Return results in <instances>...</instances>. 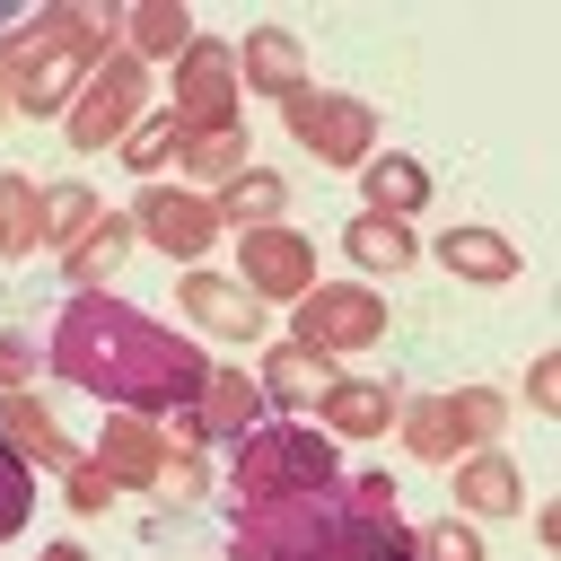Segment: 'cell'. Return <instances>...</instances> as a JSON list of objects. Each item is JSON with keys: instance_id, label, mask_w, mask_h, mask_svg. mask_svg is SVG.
Instances as JSON below:
<instances>
[{"instance_id": "1", "label": "cell", "mask_w": 561, "mask_h": 561, "mask_svg": "<svg viewBox=\"0 0 561 561\" xmlns=\"http://www.w3.org/2000/svg\"><path fill=\"white\" fill-rule=\"evenodd\" d=\"M44 368H53V377H70L79 394L114 403V412L167 421V412H184V403L202 394L210 351H202V342H184L175 324L140 316V307H123L114 289H79V298H61V316H53Z\"/></svg>"}, {"instance_id": "2", "label": "cell", "mask_w": 561, "mask_h": 561, "mask_svg": "<svg viewBox=\"0 0 561 561\" xmlns=\"http://www.w3.org/2000/svg\"><path fill=\"white\" fill-rule=\"evenodd\" d=\"M105 53H114V18L88 9V0H53V9H35V18H18L0 35V88H9L18 114L61 123L70 96L96 79Z\"/></svg>"}, {"instance_id": "3", "label": "cell", "mask_w": 561, "mask_h": 561, "mask_svg": "<svg viewBox=\"0 0 561 561\" xmlns=\"http://www.w3.org/2000/svg\"><path fill=\"white\" fill-rule=\"evenodd\" d=\"M342 482V456L324 430L307 421H254L245 438H228V491L237 508H263V500H307V491H333Z\"/></svg>"}, {"instance_id": "4", "label": "cell", "mask_w": 561, "mask_h": 561, "mask_svg": "<svg viewBox=\"0 0 561 561\" xmlns=\"http://www.w3.org/2000/svg\"><path fill=\"white\" fill-rule=\"evenodd\" d=\"M280 123H289V140H307V158L316 167H368L377 158V105L368 96H342V88H298V96H280Z\"/></svg>"}, {"instance_id": "5", "label": "cell", "mask_w": 561, "mask_h": 561, "mask_svg": "<svg viewBox=\"0 0 561 561\" xmlns=\"http://www.w3.org/2000/svg\"><path fill=\"white\" fill-rule=\"evenodd\" d=\"M377 333H386V298L368 280H316L289 307V342L316 351V359H333V368H342V351H368Z\"/></svg>"}, {"instance_id": "6", "label": "cell", "mask_w": 561, "mask_h": 561, "mask_svg": "<svg viewBox=\"0 0 561 561\" xmlns=\"http://www.w3.org/2000/svg\"><path fill=\"white\" fill-rule=\"evenodd\" d=\"M149 114V70L114 44L105 61H96V79L70 96V114H61V131H70V149H114L131 123Z\"/></svg>"}, {"instance_id": "7", "label": "cell", "mask_w": 561, "mask_h": 561, "mask_svg": "<svg viewBox=\"0 0 561 561\" xmlns=\"http://www.w3.org/2000/svg\"><path fill=\"white\" fill-rule=\"evenodd\" d=\"M131 237L158 245V254H175V263H202V254L219 245V210H210V193H193V184H140Z\"/></svg>"}, {"instance_id": "8", "label": "cell", "mask_w": 561, "mask_h": 561, "mask_svg": "<svg viewBox=\"0 0 561 561\" xmlns=\"http://www.w3.org/2000/svg\"><path fill=\"white\" fill-rule=\"evenodd\" d=\"M237 272H245V289H254L263 307H272V298L298 307V298L316 289V245H307V228H289V219H280V228H245V237H237Z\"/></svg>"}, {"instance_id": "9", "label": "cell", "mask_w": 561, "mask_h": 561, "mask_svg": "<svg viewBox=\"0 0 561 561\" xmlns=\"http://www.w3.org/2000/svg\"><path fill=\"white\" fill-rule=\"evenodd\" d=\"M175 316H184L193 333H210V342H263V298H254L245 280H228V272H210V263H184Z\"/></svg>"}, {"instance_id": "10", "label": "cell", "mask_w": 561, "mask_h": 561, "mask_svg": "<svg viewBox=\"0 0 561 561\" xmlns=\"http://www.w3.org/2000/svg\"><path fill=\"white\" fill-rule=\"evenodd\" d=\"M237 53L219 35H193L175 53V123H237Z\"/></svg>"}, {"instance_id": "11", "label": "cell", "mask_w": 561, "mask_h": 561, "mask_svg": "<svg viewBox=\"0 0 561 561\" xmlns=\"http://www.w3.org/2000/svg\"><path fill=\"white\" fill-rule=\"evenodd\" d=\"M88 465H96L114 491H158V473H167V430L140 421V412H114V421L96 430Z\"/></svg>"}, {"instance_id": "12", "label": "cell", "mask_w": 561, "mask_h": 561, "mask_svg": "<svg viewBox=\"0 0 561 561\" xmlns=\"http://www.w3.org/2000/svg\"><path fill=\"white\" fill-rule=\"evenodd\" d=\"M228 53H237V88H254V96H272V105L307 88V44H298L289 26H245Z\"/></svg>"}, {"instance_id": "13", "label": "cell", "mask_w": 561, "mask_h": 561, "mask_svg": "<svg viewBox=\"0 0 561 561\" xmlns=\"http://www.w3.org/2000/svg\"><path fill=\"white\" fill-rule=\"evenodd\" d=\"M526 508V473L508 447H465L456 456V517H517Z\"/></svg>"}, {"instance_id": "14", "label": "cell", "mask_w": 561, "mask_h": 561, "mask_svg": "<svg viewBox=\"0 0 561 561\" xmlns=\"http://www.w3.org/2000/svg\"><path fill=\"white\" fill-rule=\"evenodd\" d=\"M333 359H316V351H298V342H272L263 351V368H254V386H263V403H280V412H316L324 394H333Z\"/></svg>"}, {"instance_id": "15", "label": "cell", "mask_w": 561, "mask_h": 561, "mask_svg": "<svg viewBox=\"0 0 561 561\" xmlns=\"http://www.w3.org/2000/svg\"><path fill=\"white\" fill-rule=\"evenodd\" d=\"M438 263H447L456 280H473V289H508V280L526 272V254H517L500 228H438Z\"/></svg>"}, {"instance_id": "16", "label": "cell", "mask_w": 561, "mask_h": 561, "mask_svg": "<svg viewBox=\"0 0 561 561\" xmlns=\"http://www.w3.org/2000/svg\"><path fill=\"white\" fill-rule=\"evenodd\" d=\"M394 386H377V377H333V394L316 403V421H324V438H386L394 430Z\"/></svg>"}, {"instance_id": "17", "label": "cell", "mask_w": 561, "mask_h": 561, "mask_svg": "<svg viewBox=\"0 0 561 561\" xmlns=\"http://www.w3.org/2000/svg\"><path fill=\"white\" fill-rule=\"evenodd\" d=\"M175 167L193 175V193H219L237 167H254L245 158V131L237 123H175Z\"/></svg>"}, {"instance_id": "18", "label": "cell", "mask_w": 561, "mask_h": 561, "mask_svg": "<svg viewBox=\"0 0 561 561\" xmlns=\"http://www.w3.org/2000/svg\"><path fill=\"white\" fill-rule=\"evenodd\" d=\"M359 202H368L377 219H403V228H412V210H430V167L403 158V149H377V158L359 167Z\"/></svg>"}, {"instance_id": "19", "label": "cell", "mask_w": 561, "mask_h": 561, "mask_svg": "<svg viewBox=\"0 0 561 561\" xmlns=\"http://www.w3.org/2000/svg\"><path fill=\"white\" fill-rule=\"evenodd\" d=\"M0 438H9L35 473H70V456H79V447H70V430H61L35 394H0Z\"/></svg>"}, {"instance_id": "20", "label": "cell", "mask_w": 561, "mask_h": 561, "mask_svg": "<svg viewBox=\"0 0 561 561\" xmlns=\"http://www.w3.org/2000/svg\"><path fill=\"white\" fill-rule=\"evenodd\" d=\"M210 210H219V228H280V210H289V184H280V167H237L219 193H210Z\"/></svg>"}, {"instance_id": "21", "label": "cell", "mask_w": 561, "mask_h": 561, "mask_svg": "<svg viewBox=\"0 0 561 561\" xmlns=\"http://www.w3.org/2000/svg\"><path fill=\"white\" fill-rule=\"evenodd\" d=\"M342 254H351V272H377V280H394V272H412V263H421V237H412L403 219L351 210V228H342Z\"/></svg>"}, {"instance_id": "22", "label": "cell", "mask_w": 561, "mask_h": 561, "mask_svg": "<svg viewBox=\"0 0 561 561\" xmlns=\"http://www.w3.org/2000/svg\"><path fill=\"white\" fill-rule=\"evenodd\" d=\"M123 254H131V210H105L70 254H61V280H70V298L79 289H105L114 272H123Z\"/></svg>"}, {"instance_id": "23", "label": "cell", "mask_w": 561, "mask_h": 561, "mask_svg": "<svg viewBox=\"0 0 561 561\" xmlns=\"http://www.w3.org/2000/svg\"><path fill=\"white\" fill-rule=\"evenodd\" d=\"M114 35H123V53L149 70V61H175V53L193 44V18H184L175 0H140L131 18H114Z\"/></svg>"}, {"instance_id": "24", "label": "cell", "mask_w": 561, "mask_h": 561, "mask_svg": "<svg viewBox=\"0 0 561 561\" xmlns=\"http://www.w3.org/2000/svg\"><path fill=\"white\" fill-rule=\"evenodd\" d=\"M394 438L421 456V465H456L465 456V438H456V412H447V394H412V403H394Z\"/></svg>"}, {"instance_id": "25", "label": "cell", "mask_w": 561, "mask_h": 561, "mask_svg": "<svg viewBox=\"0 0 561 561\" xmlns=\"http://www.w3.org/2000/svg\"><path fill=\"white\" fill-rule=\"evenodd\" d=\"M35 245H44V184H26V175L0 167V263H18Z\"/></svg>"}, {"instance_id": "26", "label": "cell", "mask_w": 561, "mask_h": 561, "mask_svg": "<svg viewBox=\"0 0 561 561\" xmlns=\"http://www.w3.org/2000/svg\"><path fill=\"white\" fill-rule=\"evenodd\" d=\"M96 219H105V202H96L88 184H53V193H44V245H53V254H70Z\"/></svg>"}, {"instance_id": "27", "label": "cell", "mask_w": 561, "mask_h": 561, "mask_svg": "<svg viewBox=\"0 0 561 561\" xmlns=\"http://www.w3.org/2000/svg\"><path fill=\"white\" fill-rule=\"evenodd\" d=\"M447 412H456V438L465 447H500V430H508V394L500 386H456Z\"/></svg>"}, {"instance_id": "28", "label": "cell", "mask_w": 561, "mask_h": 561, "mask_svg": "<svg viewBox=\"0 0 561 561\" xmlns=\"http://www.w3.org/2000/svg\"><path fill=\"white\" fill-rule=\"evenodd\" d=\"M114 158H123L131 175H158V167H175V114H140V123L114 140Z\"/></svg>"}, {"instance_id": "29", "label": "cell", "mask_w": 561, "mask_h": 561, "mask_svg": "<svg viewBox=\"0 0 561 561\" xmlns=\"http://www.w3.org/2000/svg\"><path fill=\"white\" fill-rule=\"evenodd\" d=\"M26 517H35V465L0 438V543H18V535H26Z\"/></svg>"}, {"instance_id": "30", "label": "cell", "mask_w": 561, "mask_h": 561, "mask_svg": "<svg viewBox=\"0 0 561 561\" xmlns=\"http://www.w3.org/2000/svg\"><path fill=\"white\" fill-rule=\"evenodd\" d=\"M412 561H482V535H473V517L421 526V535H412Z\"/></svg>"}, {"instance_id": "31", "label": "cell", "mask_w": 561, "mask_h": 561, "mask_svg": "<svg viewBox=\"0 0 561 561\" xmlns=\"http://www.w3.org/2000/svg\"><path fill=\"white\" fill-rule=\"evenodd\" d=\"M61 500H70L79 517H105V508H114V482H105L88 456H70V473H61Z\"/></svg>"}, {"instance_id": "32", "label": "cell", "mask_w": 561, "mask_h": 561, "mask_svg": "<svg viewBox=\"0 0 561 561\" xmlns=\"http://www.w3.org/2000/svg\"><path fill=\"white\" fill-rule=\"evenodd\" d=\"M158 491H175V500L210 491V456H202V447H167V473H158Z\"/></svg>"}, {"instance_id": "33", "label": "cell", "mask_w": 561, "mask_h": 561, "mask_svg": "<svg viewBox=\"0 0 561 561\" xmlns=\"http://www.w3.org/2000/svg\"><path fill=\"white\" fill-rule=\"evenodd\" d=\"M35 368H44V351H35L26 333H9V324H0V394H26V377H35Z\"/></svg>"}, {"instance_id": "34", "label": "cell", "mask_w": 561, "mask_h": 561, "mask_svg": "<svg viewBox=\"0 0 561 561\" xmlns=\"http://www.w3.org/2000/svg\"><path fill=\"white\" fill-rule=\"evenodd\" d=\"M526 403L552 421L561 412V351H535V368H526Z\"/></svg>"}, {"instance_id": "35", "label": "cell", "mask_w": 561, "mask_h": 561, "mask_svg": "<svg viewBox=\"0 0 561 561\" xmlns=\"http://www.w3.org/2000/svg\"><path fill=\"white\" fill-rule=\"evenodd\" d=\"M35 561H88V552H79V543H53V552H35Z\"/></svg>"}, {"instance_id": "36", "label": "cell", "mask_w": 561, "mask_h": 561, "mask_svg": "<svg viewBox=\"0 0 561 561\" xmlns=\"http://www.w3.org/2000/svg\"><path fill=\"white\" fill-rule=\"evenodd\" d=\"M9 114H18V105H9V88H0V123H9Z\"/></svg>"}]
</instances>
